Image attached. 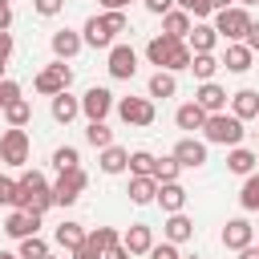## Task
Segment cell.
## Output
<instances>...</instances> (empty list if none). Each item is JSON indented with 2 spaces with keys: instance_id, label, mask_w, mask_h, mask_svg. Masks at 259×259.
I'll list each match as a JSON object with an SVG mask.
<instances>
[{
  "instance_id": "be15d7a7",
  "label": "cell",
  "mask_w": 259,
  "mask_h": 259,
  "mask_svg": "<svg viewBox=\"0 0 259 259\" xmlns=\"http://www.w3.org/2000/svg\"><path fill=\"white\" fill-rule=\"evenodd\" d=\"M4 4H12V0H0V8H4Z\"/></svg>"
},
{
  "instance_id": "91938a15",
  "label": "cell",
  "mask_w": 259,
  "mask_h": 259,
  "mask_svg": "<svg viewBox=\"0 0 259 259\" xmlns=\"http://www.w3.org/2000/svg\"><path fill=\"white\" fill-rule=\"evenodd\" d=\"M45 259H61V255H53V251H49V255H45Z\"/></svg>"
},
{
  "instance_id": "f546056e",
  "label": "cell",
  "mask_w": 259,
  "mask_h": 259,
  "mask_svg": "<svg viewBox=\"0 0 259 259\" xmlns=\"http://www.w3.org/2000/svg\"><path fill=\"white\" fill-rule=\"evenodd\" d=\"M190 24H194V20H190V16L182 12V8H170V12L162 16V32H166V36H174V40H186Z\"/></svg>"
},
{
  "instance_id": "9a60e30c",
  "label": "cell",
  "mask_w": 259,
  "mask_h": 259,
  "mask_svg": "<svg viewBox=\"0 0 259 259\" xmlns=\"http://www.w3.org/2000/svg\"><path fill=\"white\" fill-rule=\"evenodd\" d=\"M121 247H125L130 255H150V247H154V227H150V223H130V227L121 231Z\"/></svg>"
},
{
  "instance_id": "30bf717a",
  "label": "cell",
  "mask_w": 259,
  "mask_h": 259,
  "mask_svg": "<svg viewBox=\"0 0 259 259\" xmlns=\"http://www.w3.org/2000/svg\"><path fill=\"white\" fill-rule=\"evenodd\" d=\"M170 158H174L182 170H202L210 154H206V142H198V138H178L174 150H170Z\"/></svg>"
},
{
  "instance_id": "e0dca14e",
  "label": "cell",
  "mask_w": 259,
  "mask_h": 259,
  "mask_svg": "<svg viewBox=\"0 0 259 259\" xmlns=\"http://www.w3.org/2000/svg\"><path fill=\"white\" fill-rule=\"evenodd\" d=\"M162 239L174 243V247L190 243V239H194V219H186L182 210H178V214H166V223H162Z\"/></svg>"
},
{
  "instance_id": "6125c7cd",
  "label": "cell",
  "mask_w": 259,
  "mask_h": 259,
  "mask_svg": "<svg viewBox=\"0 0 259 259\" xmlns=\"http://www.w3.org/2000/svg\"><path fill=\"white\" fill-rule=\"evenodd\" d=\"M0 81H4V65H0Z\"/></svg>"
},
{
  "instance_id": "5b68a950",
  "label": "cell",
  "mask_w": 259,
  "mask_h": 259,
  "mask_svg": "<svg viewBox=\"0 0 259 259\" xmlns=\"http://www.w3.org/2000/svg\"><path fill=\"white\" fill-rule=\"evenodd\" d=\"M28 154H32V142H28V130H4L0 134V162L4 166H28Z\"/></svg>"
},
{
  "instance_id": "f6af8a7d",
  "label": "cell",
  "mask_w": 259,
  "mask_h": 259,
  "mask_svg": "<svg viewBox=\"0 0 259 259\" xmlns=\"http://www.w3.org/2000/svg\"><path fill=\"white\" fill-rule=\"evenodd\" d=\"M16 202V178L0 174V206H12Z\"/></svg>"
},
{
  "instance_id": "7402d4cb",
  "label": "cell",
  "mask_w": 259,
  "mask_h": 259,
  "mask_svg": "<svg viewBox=\"0 0 259 259\" xmlns=\"http://www.w3.org/2000/svg\"><path fill=\"white\" fill-rule=\"evenodd\" d=\"M255 65V53L239 40V45H227V53L219 57V69H227V73H247Z\"/></svg>"
},
{
  "instance_id": "ffe728a7",
  "label": "cell",
  "mask_w": 259,
  "mask_h": 259,
  "mask_svg": "<svg viewBox=\"0 0 259 259\" xmlns=\"http://www.w3.org/2000/svg\"><path fill=\"white\" fill-rule=\"evenodd\" d=\"M49 113H53V121H57V125H69V121H77V117H81V97H73V93L65 89V93H57V97L49 101Z\"/></svg>"
},
{
  "instance_id": "680465c9",
  "label": "cell",
  "mask_w": 259,
  "mask_h": 259,
  "mask_svg": "<svg viewBox=\"0 0 259 259\" xmlns=\"http://www.w3.org/2000/svg\"><path fill=\"white\" fill-rule=\"evenodd\" d=\"M251 4H259V0H239V8H251Z\"/></svg>"
},
{
  "instance_id": "d6986e66",
  "label": "cell",
  "mask_w": 259,
  "mask_h": 259,
  "mask_svg": "<svg viewBox=\"0 0 259 259\" xmlns=\"http://www.w3.org/2000/svg\"><path fill=\"white\" fill-rule=\"evenodd\" d=\"M214 45H219L214 24L194 20V24H190V32H186V49H190V53H214Z\"/></svg>"
},
{
  "instance_id": "484cf974",
  "label": "cell",
  "mask_w": 259,
  "mask_h": 259,
  "mask_svg": "<svg viewBox=\"0 0 259 259\" xmlns=\"http://www.w3.org/2000/svg\"><path fill=\"white\" fill-rule=\"evenodd\" d=\"M255 162H259V154H255V150H247V146H231V150H227V170H231V174H239V178L255 174Z\"/></svg>"
},
{
  "instance_id": "816d5d0a",
  "label": "cell",
  "mask_w": 259,
  "mask_h": 259,
  "mask_svg": "<svg viewBox=\"0 0 259 259\" xmlns=\"http://www.w3.org/2000/svg\"><path fill=\"white\" fill-rule=\"evenodd\" d=\"M101 259H134V255H130V251H125V247H121V243H117V247H109V251H105V255H101Z\"/></svg>"
},
{
  "instance_id": "1f68e13d",
  "label": "cell",
  "mask_w": 259,
  "mask_h": 259,
  "mask_svg": "<svg viewBox=\"0 0 259 259\" xmlns=\"http://www.w3.org/2000/svg\"><path fill=\"white\" fill-rule=\"evenodd\" d=\"M4 121H8L12 130H24V125L32 121V105H28L24 97H16L12 105H4Z\"/></svg>"
},
{
  "instance_id": "8fae6325",
  "label": "cell",
  "mask_w": 259,
  "mask_h": 259,
  "mask_svg": "<svg viewBox=\"0 0 259 259\" xmlns=\"http://www.w3.org/2000/svg\"><path fill=\"white\" fill-rule=\"evenodd\" d=\"M223 247L227 251H243V247H251L255 243V227H251V219L247 214H235V219H227L223 223Z\"/></svg>"
},
{
  "instance_id": "603a6c76",
  "label": "cell",
  "mask_w": 259,
  "mask_h": 259,
  "mask_svg": "<svg viewBox=\"0 0 259 259\" xmlns=\"http://www.w3.org/2000/svg\"><path fill=\"white\" fill-rule=\"evenodd\" d=\"M178 45H182V40H174V36L158 32V36H150V45H146V61H150L154 69H166V61H170V53H174Z\"/></svg>"
},
{
  "instance_id": "83f0119b",
  "label": "cell",
  "mask_w": 259,
  "mask_h": 259,
  "mask_svg": "<svg viewBox=\"0 0 259 259\" xmlns=\"http://www.w3.org/2000/svg\"><path fill=\"white\" fill-rule=\"evenodd\" d=\"M202 121H206V113H202V109H198L194 101H182V105L174 109V125H178V130H186L190 138H194V134L202 130Z\"/></svg>"
},
{
  "instance_id": "52a82bcc",
  "label": "cell",
  "mask_w": 259,
  "mask_h": 259,
  "mask_svg": "<svg viewBox=\"0 0 259 259\" xmlns=\"http://www.w3.org/2000/svg\"><path fill=\"white\" fill-rule=\"evenodd\" d=\"M113 109H117V117L125 125H138V130L154 125V117H158V109H154L150 97H121V101H113Z\"/></svg>"
},
{
  "instance_id": "681fc988",
  "label": "cell",
  "mask_w": 259,
  "mask_h": 259,
  "mask_svg": "<svg viewBox=\"0 0 259 259\" xmlns=\"http://www.w3.org/2000/svg\"><path fill=\"white\" fill-rule=\"evenodd\" d=\"M12 57V32H0V65H8Z\"/></svg>"
},
{
  "instance_id": "7bdbcfd3",
  "label": "cell",
  "mask_w": 259,
  "mask_h": 259,
  "mask_svg": "<svg viewBox=\"0 0 259 259\" xmlns=\"http://www.w3.org/2000/svg\"><path fill=\"white\" fill-rule=\"evenodd\" d=\"M101 20H105V28L117 36V32H125L130 28V20H125V12H101Z\"/></svg>"
},
{
  "instance_id": "c3c4849f",
  "label": "cell",
  "mask_w": 259,
  "mask_h": 259,
  "mask_svg": "<svg viewBox=\"0 0 259 259\" xmlns=\"http://www.w3.org/2000/svg\"><path fill=\"white\" fill-rule=\"evenodd\" d=\"M73 259H101V251H97V247H93V243L85 239V243H81V247L73 251Z\"/></svg>"
},
{
  "instance_id": "bcb514c9",
  "label": "cell",
  "mask_w": 259,
  "mask_h": 259,
  "mask_svg": "<svg viewBox=\"0 0 259 259\" xmlns=\"http://www.w3.org/2000/svg\"><path fill=\"white\" fill-rule=\"evenodd\" d=\"M16 97H20V85H16V81H8V77H4V81H0V113H4V105H12V101H16Z\"/></svg>"
},
{
  "instance_id": "f1b7e54d",
  "label": "cell",
  "mask_w": 259,
  "mask_h": 259,
  "mask_svg": "<svg viewBox=\"0 0 259 259\" xmlns=\"http://www.w3.org/2000/svg\"><path fill=\"white\" fill-rule=\"evenodd\" d=\"M53 239H57V247H61V251H69V255H73V251L85 243V227H81V223H73V219H65V223L57 227V235H53Z\"/></svg>"
},
{
  "instance_id": "6f0895ef",
  "label": "cell",
  "mask_w": 259,
  "mask_h": 259,
  "mask_svg": "<svg viewBox=\"0 0 259 259\" xmlns=\"http://www.w3.org/2000/svg\"><path fill=\"white\" fill-rule=\"evenodd\" d=\"M0 259H20V255L16 251H0Z\"/></svg>"
},
{
  "instance_id": "b9f144b4",
  "label": "cell",
  "mask_w": 259,
  "mask_h": 259,
  "mask_svg": "<svg viewBox=\"0 0 259 259\" xmlns=\"http://www.w3.org/2000/svg\"><path fill=\"white\" fill-rule=\"evenodd\" d=\"M32 12L36 16H61L65 12V0H32Z\"/></svg>"
},
{
  "instance_id": "ba28073f",
  "label": "cell",
  "mask_w": 259,
  "mask_h": 259,
  "mask_svg": "<svg viewBox=\"0 0 259 259\" xmlns=\"http://www.w3.org/2000/svg\"><path fill=\"white\" fill-rule=\"evenodd\" d=\"M105 69H109L113 81H134V73H138V53H134V45H113V49L105 53Z\"/></svg>"
},
{
  "instance_id": "f35d334b",
  "label": "cell",
  "mask_w": 259,
  "mask_h": 259,
  "mask_svg": "<svg viewBox=\"0 0 259 259\" xmlns=\"http://www.w3.org/2000/svg\"><path fill=\"white\" fill-rule=\"evenodd\" d=\"M174 8H182L190 20H206L214 8H210V0H174Z\"/></svg>"
},
{
  "instance_id": "e575fe53",
  "label": "cell",
  "mask_w": 259,
  "mask_h": 259,
  "mask_svg": "<svg viewBox=\"0 0 259 259\" xmlns=\"http://www.w3.org/2000/svg\"><path fill=\"white\" fill-rule=\"evenodd\" d=\"M178 174H182V166L166 154V158H154V170H150V178L154 182H178Z\"/></svg>"
},
{
  "instance_id": "60d3db41",
  "label": "cell",
  "mask_w": 259,
  "mask_h": 259,
  "mask_svg": "<svg viewBox=\"0 0 259 259\" xmlns=\"http://www.w3.org/2000/svg\"><path fill=\"white\" fill-rule=\"evenodd\" d=\"M130 174H150L154 170V154L150 150H130V166H125Z\"/></svg>"
},
{
  "instance_id": "9c48e42d",
  "label": "cell",
  "mask_w": 259,
  "mask_h": 259,
  "mask_svg": "<svg viewBox=\"0 0 259 259\" xmlns=\"http://www.w3.org/2000/svg\"><path fill=\"white\" fill-rule=\"evenodd\" d=\"M81 113H85V121H105L113 113V93L105 85H89L81 93Z\"/></svg>"
},
{
  "instance_id": "9f6ffc18",
  "label": "cell",
  "mask_w": 259,
  "mask_h": 259,
  "mask_svg": "<svg viewBox=\"0 0 259 259\" xmlns=\"http://www.w3.org/2000/svg\"><path fill=\"white\" fill-rule=\"evenodd\" d=\"M231 4H235V0H210V8H214V12H223V8H231Z\"/></svg>"
},
{
  "instance_id": "2e32d148",
  "label": "cell",
  "mask_w": 259,
  "mask_h": 259,
  "mask_svg": "<svg viewBox=\"0 0 259 259\" xmlns=\"http://www.w3.org/2000/svg\"><path fill=\"white\" fill-rule=\"evenodd\" d=\"M186 186L182 182H158V194H154V202L166 210V214H178V210H186Z\"/></svg>"
},
{
  "instance_id": "4316f807",
  "label": "cell",
  "mask_w": 259,
  "mask_h": 259,
  "mask_svg": "<svg viewBox=\"0 0 259 259\" xmlns=\"http://www.w3.org/2000/svg\"><path fill=\"white\" fill-rule=\"evenodd\" d=\"M130 202L134 206H150L154 202V194H158V182L150 178V174H130Z\"/></svg>"
},
{
  "instance_id": "74e56055",
  "label": "cell",
  "mask_w": 259,
  "mask_h": 259,
  "mask_svg": "<svg viewBox=\"0 0 259 259\" xmlns=\"http://www.w3.org/2000/svg\"><path fill=\"white\" fill-rule=\"evenodd\" d=\"M16 255H20V259H45V255H49V243H45L40 235H28V239H20Z\"/></svg>"
},
{
  "instance_id": "cb8c5ba5",
  "label": "cell",
  "mask_w": 259,
  "mask_h": 259,
  "mask_svg": "<svg viewBox=\"0 0 259 259\" xmlns=\"http://www.w3.org/2000/svg\"><path fill=\"white\" fill-rule=\"evenodd\" d=\"M174 93H178V77L166 73V69H154L150 81H146V97H150V101H158V97L166 101V97H174Z\"/></svg>"
},
{
  "instance_id": "d4e9b609",
  "label": "cell",
  "mask_w": 259,
  "mask_h": 259,
  "mask_svg": "<svg viewBox=\"0 0 259 259\" xmlns=\"http://www.w3.org/2000/svg\"><path fill=\"white\" fill-rule=\"evenodd\" d=\"M97 166H101V174H125V166H130V150L113 142V146L97 150Z\"/></svg>"
},
{
  "instance_id": "d6a6232c",
  "label": "cell",
  "mask_w": 259,
  "mask_h": 259,
  "mask_svg": "<svg viewBox=\"0 0 259 259\" xmlns=\"http://www.w3.org/2000/svg\"><path fill=\"white\" fill-rule=\"evenodd\" d=\"M85 239L105 255L109 247H117V243H121V231H117V227H93V231H85Z\"/></svg>"
},
{
  "instance_id": "277c9868",
  "label": "cell",
  "mask_w": 259,
  "mask_h": 259,
  "mask_svg": "<svg viewBox=\"0 0 259 259\" xmlns=\"http://www.w3.org/2000/svg\"><path fill=\"white\" fill-rule=\"evenodd\" d=\"M73 85V69H69V61H53V65H45L36 77H32V89L40 93V97H57V93H65Z\"/></svg>"
},
{
  "instance_id": "ee69618b",
  "label": "cell",
  "mask_w": 259,
  "mask_h": 259,
  "mask_svg": "<svg viewBox=\"0 0 259 259\" xmlns=\"http://www.w3.org/2000/svg\"><path fill=\"white\" fill-rule=\"evenodd\" d=\"M150 259H182V251H178L174 243H166V239H162V243H154V247H150Z\"/></svg>"
},
{
  "instance_id": "f5cc1de1",
  "label": "cell",
  "mask_w": 259,
  "mask_h": 259,
  "mask_svg": "<svg viewBox=\"0 0 259 259\" xmlns=\"http://www.w3.org/2000/svg\"><path fill=\"white\" fill-rule=\"evenodd\" d=\"M97 4H101V12H121L130 0H97Z\"/></svg>"
},
{
  "instance_id": "4dcf8cb0",
  "label": "cell",
  "mask_w": 259,
  "mask_h": 259,
  "mask_svg": "<svg viewBox=\"0 0 259 259\" xmlns=\"http://www.w3.org/2000/svg\"><path fill=\"white\" fill-rule=\"evenodd\" d=\"M186 73H194L198 85H202V81H214V73H219V57H214V53H194Z\"/></svg>"
},
{
  "instance_id": "3957f363",
  "label": "cell",
  "mask_w": 259,
  "mask_h": 259,
  "mask_svg": "<svg viewBox=\"0 0 259 259\" xmlns=\"http://www.w3.org/2000/svg\"><path fill=\"white\" fill-rule=\"evenodd\" d=\"M251 24H255V20H251V12H247V8H239V4H231V8L214 12V32H219V40H227V45L247 40Z\"/></svg>"
},
{
  "instance_id": "11a10c76",
  "label": "cell",
  "mask_w": 259,
  "mask_h": 259,
  "mask_svg": "<svg viewBox=\"0 0 259 259\" xmlns=\"http://www.w3.org/2000/svg\"><path fill=\"white\" fill-rule=\"evenodd\" d=\"M239 259H259V243H251V247H243V251H235Z\"/></svg>"
},
{
  "instance_id": "5bb4252c",
  "label": "cell",
  "mask_w": 259,
  "mask_h": 259,
  "mask_svg": "<svg viewBox=\"0 0 259 259\" xmlns=\"http://www.w3.org/2000/svg\"><path fill=\"white\" fill-rule=\"evenodd\" d=\"M49 49H53V57H57V61H73V57L85 49V40H81V32H77V28H57V32L49 36Z\"/></svg>"
},
{
  "instance_id": "8992f818",
  "label": "cell",
  "mask_w": 259,
  "mask_h": 259,
  "mask_svg": "<svg viewBox=\"0 0 259 259\" xmlns=\"http://www.w3.org/2000/svg\"><path fill=\"white\" fill-rule=\"evenodd\" d=\"M89 186V174L81 170V166H73V170H61V178L53 182V206H73L77 198H81V190Z\"/></svg>"
},
{
  "instance_id": "7c38bea8",
  "label": "cell",
  "mask_w": 259,
  "mask_h": 259,
  "mask_svg": "<svg viewBox=\"0 0 259 259\" xmlns=\"http://www.w3.org/2000/svg\"><path fill=\"white\" fill-rule=\"evenodd\" d=\"M40 219L45 214H36V210H8V219H4V235L8 239H28V235H40Z\"/></svg>"
},
{
  "instance_id": "f907efd6",
  "label": "cell",
  "mask_w": 259,
  "mask_h": 259,
  "mask_svg": "<svg viewBox=\"0 0 259 259\" xmlns=\"http://www.w3.org/2000/svg\"><path fill=\"white\" fill-rule=\"evenodd\" d=\"M0 32H12V4L0 8Z\"/></svg>"
},
{
  "instance_id": "7dc6e473",
  "label": "cell",
  "mask_w": 259,
  "mask_h": 259,
  "mask_svg": "<svg viewBox=\"0 0 259 259\" xmlns=\"http://www.w3.org/2000/svg\"><path fill=\"white\" fill-rule=\"evenodd\" d=\"M146 4V12H154V16H166L170 8H174V0H142Z\"/></svg>"
},
{
  "instance_id": "d590c367",
  "label": "cell",
  "mask_w": 259,
  "mask_h": 259,
  "mask_svg": "<svg viewBox=\"0 0 259 259\" xmlns=\"http://www.w3.org/2000/svg\"><path fill=\"white\" fill-rule=\"evenodd\" d=\"M239 206H243V210H259V170L243 178V190H239Z\"/></svg>"
},
{
  "instance_id": "ac0fdd59",
  "label": "cell",
  "mask_w": 259,
  "mask_h": 259,
  "mask_svg": "<svg viewBox=\"0 0 259 259\" xmlns=\"http://www.w3.org/2000/svg\"><path fill=\"white\" fill-rule=\"evenodd\" d=\"M227 113H235L243 125H247L251 117H259V89H239V93H231Z\"/></svg>"
},
{
  "instance_id": "7a4b0ae2",
  "label": "cell",
  "mask_w": 259,
  "mask_h": 259,
  "mask_svg": "<svg viewBox=\"0 0 259 259\" xmlns=\"http://www.w3.org/2000/svg\"><path fill=\"white\" fill-rule=\"evenodd\" d=\"M198 134H202L206 146H227V150H231V146H243V134H247V130H243V121H239L235 113L223 109V113H206V121H202Z\"/></svg>"
},
{
  "instance_id": "db71d44e",
  "label": "cell",
  "mask_w": 259,
  "mask_h": 259,
  "mask_svg": "<svg viewBox=\"0 0 259 259\" xmlns=\"http://www.w3.org/2000/svg\"><path fill=\"white\" fill-rule=\"evenodd\" d=\"M251 53H259V24H251V32H247V40H243Z\"/></svg>"
},
{
  "instance_id": "8d00e7d4",
  "label": "cell",
  "mask_w": 259,
  "mask_h": 259,
  "mask_svg": "<svg viewBox=\"0 0 259 259\" xmlns=\"http://www.w3.org/2000/svg\"><path fill=\"white\" fill-rule=\"evenodd\" d=\"M53 166H57V174L81 166V150H77V146H57V150H53Z\"/></svg>"
},
{
  "instance_id": "44dd1931",
  "label": "cell",
  "mask_w": 259,
  "mask_h": 259,
  "mask_svg": "<svg viewBox=\"0 0 259 259\" xmlns=\"http://www.w3.org/2000/svg\"><path fill=\"white\" fill-rule=\"evenodd\" d=\"M81 40H85L89 49H105V53L113 49V32L105 28V20H101V16H89V20L81 24Z\"/></svg>"
},
{
  "instance_id": "94428289",
  "label": "cell",
  "mask_w": 259,
  "mask_h": 259,
  "mask_svg": "<svg viewBox=\"0 0 259 259\" xmlns=\"http://www.w3.org/2000/svg\"><path fill=\"white\" fill-rule=\"evenodd\" d=\"M182 259H202V255H182Z\"/></svg>"
},
{
  "instance_id": "6da1fadb",
  "label": "cell",
  "mask_w": 259,
  "mask_h": 259,
  "mask_svg": "<svg viewBox=\"0 0 259 259\" xmlns=\"http://www.w3.org/2000/svg\"><path fill=\"white\" fill-rule=\"evenodd\" d=\"M49 206H53V182L40 170H24L16 178V202H12V210H36V214H45Z\"/></svg>"
},
{
  "instance_id": "ab89813d",
  "label": "cell",
  "mask_w": 259,
  "mask_h": 259,
  "mask_svg": "<svg viewBox=\"0 0 259 259\" xmlns=\"http://www.w3.org/2000/svg\"><path fill=\"white\" fill-rule=\"evenodd\" d=\"M190 57H194V53H190V49H186V40H182V45L170 53V61H166V73H186V69H190Z\"/></svg>"
},
{
  "instance_id": "836d02e7",
  "label": "cell",
  "mask_w": 259,
  "mask_h": 259,
  "mask_svg": "<svg viewBox=\"0 0 259 259\" xmlns=\"http://www.w3.org/2000/svg\"><path fill=\"white\" fill-rule=\"evenodd\" d=\"M85 142H89L93 150H105V146H113V130H109L105 121H89V125H85Z\"/></svg>"
},
{
  "instance_id": "4fadbf2b",
  "label": "cell",
  "mask_w": 259,
  "mask_h": 259,
  "mask_svg": "<svg viewBox=\"0 0 259 259\" xmlns=\"http://www.w3.org/2000/svg\"><path fill=\"white\" fill-rule=\"evenodd\" d=\"M227 101H231V93H227L219 81H202V85L194 89V105H198L202 113H223Z\"/></svg>"
}]
</instances>
